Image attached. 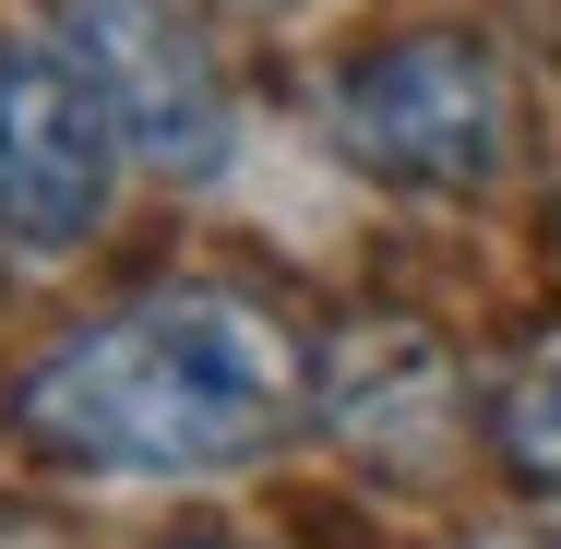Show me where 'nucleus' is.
Returning a JSON list of instances; mask_svg holds the SVG:
<instances>
[{
  "instance_id": "obj_6",
  "label": "nucleus",
  "mask_w": 561,
  "mask_h": 549,
  "mask_svg": "<svg viewBox=\"0 0 561 549\" xmlns=\"http://www.w3.org/2000/svg\"><path fill=\"white\" fill-rule=\"evenodd\" d=\"M490 431H502V454H514V478H526L538 502H561V334L514 370V382H502Z\"/></svg>"
},
{
  "instance_id": "obj_3",
  "label": "nucleus",
  "mask_w": 561,
  "mask_h": 549,
  "mask_svg": "<svg viewBox=\"0 0 561 549\" xmlns=\"http://www.w3.org/2000/svg\"><path fill=\"white\" fill-rule=\"evenodd\" d=\"M60 48L144 168H168V180L227 168V84L180 0H60Z\"/></svg>"
},
{
  "instance_id": "obj_1",
  "label": "nucleus",
  "mask_w": 561,
  "mask_h": 549,
  "mask_svg": "<svg viewBox=\"0 0 561 549\" xmlns=\"http://www.w3.org/2000/svg\"><path fill=\"white\" fill-rule=\"evenodd\" d=\"M311 358L239 287H156L36 358L24 442L84 478H216L299 431Z\"/></svg>"
},
{
  "instance_id": "obj_7",
  "label": "nucleus",
  "mask_w": 561,
  "mask_h": 549,
  "mask_svg": "<svg viewBox=\"0 0 561 549\" xmlns=\"http://www.w3.org/2000/svg\"><path fill=\"white\" fill-rule=\"evenodd\" d=\"M180 549H239V538H180Z\"/></svg>"
},
{
  "instance_id": "obj_4",
  "label": "nucleus",
  "mask_w": 561,
  "mask_h": 549,
  "mask_svg": "<svg viewBox=\"0 0 561 549\" xmlns=\"http://www.w3.org/2000/svg\"><path fill=\"white\" fill-rule=\"evenodd\" d=\"M108 144L119 131L60 36H12L0 48V239L24 263H48V251L108 227V180H119Z\"/></svg>"
},
{
  "instance_id": "obj_2",
  "label": "nucleus",
  "mask_w": 561,
  "mask_h": 549,
  "mask_svg": "<svg viewBox=\"0 0 561 549\" xmlns=\"http://www.w3.org/2000/svg\"><path fill=\"white\" fill-rule=\"evenodd\" d=\"M335 144L394 192H478L514 156V84H502L490 36L419 24L335 72Z\"/></svg>"
},
{
  "instance_id": "obj_5",
  "label": "nucleus",
  "mask_w": 561,
  "mask_h": 549,
  "mask_svg": "<svg viewBox=\"0 0 561 549\" xmlns=\"http://www.w3.org/2000/svg\"><path fill=\"white\" fill-rule=\"evenodd\" d=\"M323 419H335L358 454H382V466H431L454 442V358L431 346V334L407 323H358L335 346V382H323Z\"/></svg>"
}]
</instances>
